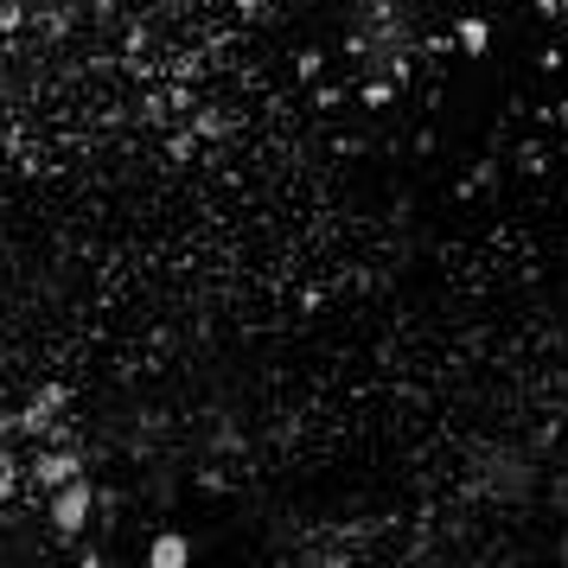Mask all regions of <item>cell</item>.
<instances>
[{
    "label": "cell",
    "mask_w": 568,
    "mask_h": 568,
    "mask_svg": "<svg viewBox=\"0 0 568 568\" xmlns=\"http://www.w3.org/2000/svg\"><path fill=\"white\" fill-rule=\"evenodd\" d=\"M473 498H491V505H511V498H530L537 491V466L524 447H491L486 460L473 466V479H466Z\"/></svg>",
    "instance_id": "6da1fadb"
},
{
    "label": "cell",
    "mask_w": 568,
    "mask_h": 568,
    "mask_svg": "<svg viewBox=\"0 0 568 568\" xmlns=\"http://www.w3.org/2000/svg\"><path fill=\"white\" fill-rule=\"evenodd\" d=\"M454 45H460V52H491V20H479V13H466L460 20V32H454Z\"/></svg>",
    "instance_id": "7a4b0ae2"
},
{
    "label": "cell",
    "mask_w": 568,
    "mask_h": 568,
    "mask_svg": "<svg viewBox=\"0 0 568 568\" xmlns=\"http://www.w3.org/2000/svg\"><path fill=\"white\" fill-rule=\"evenodd\" d=\"M185 556H192V542L185 537H160L154 549H148V562H160V568H180Z\"/></svg>",
    "instance_id": "3957f363"
},
{
    "label": "cell",
    "mask_w": 568,
    "mask_h": 568,
    "mask_svg": "<svg viewBox=\"0 0 568 568\" xmlns=\"http://www.w3.org/2000/svg\"><path fill=\"white\" fill-rule=\"evenodd\" d=\"M517 166H524V173H542V166H549V160H542V148H537V141H530V148H524V154H517Z\"/></svg>",
    "instance_id": "277c9868"
},
{
    "label": "cell",
    "mask_w": 568,
    "mask_h": 568,
    "mask_svg": "<svg viewBox=\"0 0 568 568\" xmlns=\"http://www.w3.org/2000/svg\"><path fill=\"white\" fill-rule=\"evenodd\" d=\"M236 7H243V13H262V7H268V0H236Z\"/></svg>",
    "instance_id": "5b68a950"
},
{
    "label": "cell",
    "mask_w": 568,
    "mask_h": 568,
    "mask_svg": "<svg viewBox=\"0 0 568 568\" xmlns=\"http://www.w3.org/2000/svg\"><path fill=\"white\" fill-rule=\"evenodd\" d=\"M556 556H562V562H568V537H562V542H556Z\"/></svg>",
    "instance_id": "8992f818"
},
{
    "label": "cell",
    "mask_w": 568,
    "mask_h": 568,
    "mask_svg": "<svg viewBox=\"0 0 568 568\" xmlns=\"http://www.w3.org/2000/svg\"><path fill=\"white\" fill-rule=\"evenodd\" d=\"M556 115H562V129H568V103H562V109H556Z\"/></svg>",
    "instance_id": "52a82bcc"
}]
</instances>
